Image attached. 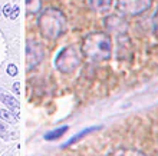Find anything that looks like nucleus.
<instances>
[{
    "instance_id": "1",
    "label": "nucleus",
    "mask_w": 158,
    "mask_h": 156,
    "mask_svg": "<svg viewBox=\"0 0 158 156\" xmlns=\"http://www.w3.org/2000/svg\"><path fill=\"white\" fill-rule=\"evenodd\" d=\"M82 52L92 60H108L112 56V40L104 32H94L85 36Z\"/></svg>"
},
{
    "instance_id": "2",
    "label": "nucleus",
    "mask_w": 158,
    "mask_h": 156,
    "mask_svg": "<svg viewBox=\"0 0 158 156\" xmlns=\"http://www.w3.org/2000/svg\"><path fill=\"white\" fill-rule=\"evenodd\" d=\"M39 26H40L43 36H46L48 39H58L65 32L66 19L60 10L55 7H49L40 14Z\"/></svg>"
},
{
    "instance_id": "3",
    "label": "nucleus",
    "mask_w": 158,
    "mask_h": 156,
    "mask_svg": "<svg viewBox=\"0 0 158 156\" xmlns=\"http://www.w3.org/2000/svg\"><path fill=\"white\" fill-rule=\"evenodd\" d=\"M154 0H115L118 13L127 17H137L148 12Z\"/></svg>"
},
{
    "instance_id": "4",
    "label": "nucleus",
    "mask_w": 158,
    "mask_h": 156,
    "mask_svg": "<svg viewBox=\"0 0 158 156\" xmlns=\"http://www.w3.org/2000/svg\"><path fill=\"white\" fill-rule=\"evenodd\" d=\"M81 62V58H79V52L73 47V46H69V47H65V49L59 53L58 59H56V65L62 72H71L79 65Z\"/></svg>"
},
{
    "instance_id": "5",
    "label": "nucleus",
    "mask_w": 158,
    "mask_h": 156,
    "mask_svg": "<svg viewBox=\"0 0 158 156\" xmlns=\"http://www.w3.org/2000/svg\"><path fill=\"white\" fill-rule=\"evenodd\" d=\"M104 23L108 32L114 33L115 36L128 33L129 30V23L125 20V16H119V14H109L108 17H105Z\"/></svg>"
},
{
    "instance_id": "6",
    "label": "nucleus",
    "mask_w": 158,
    "mask_h": 156,
    "mask_svg": "<svg viewBox=\"0 0 158 156\" xmlns=\"http://www.w3.org/2000/svg\"><path fill=\"white\" fill-rule=\"evenodd\" d=\"M132 54V42L128 33L117 36V56L119 59H128Z\"/></svg>"
},
{
    "instance_id": "7",
    "label": "nucleus",
    "mask_w": 158,
    "mask_h": 156,
    "mask_svg": "<svg viewBox=\"0 0 158 156\" xmlns=\"http://www.w3.org/2000/svg\"><path fill=\"white\" fill-rule=\"evenodd\" d=\"M86 2L88 6L98 13L108 12L111 6H112V0H86Z\"/></svg>"
},
{
    "instance_id": "8",
    "label": "nucleus",
    "mask_w": 158,
    "mask_h": 156,
    "mask_svg": "<svg viewBox=\"0 0 158 156\" xmlns=\"http://www.w3.org/2000/svg\"><path fill=\"white\" fill-rule=\"evenodd\" d=\"M112 156H147V155H144L141 150H137V149L122 148V149H118L117 152H114Z\"/></svg>"
},
{
    "instance_id": "9",
    "label": "nucleus",
    "mask_w": 158,
    "mask_h": 156,
    "mask_svg": "<svg viewBox=\"0 0 158 156\" xmlns=\"http://www.w3.org/2000/svg\"><path fill=\"white\" fill-rule=\"evenodd\" d=\"M0 99H2V102L6 103V105H7L10 109H13V110H19L20 105H19V102H17V100L13 98V96H9V94L2 93V94H0Z\"/></svg>"
},
{
    "instance_id": "10",
    "label": "nucleus",
    "mask_w": 158,
    "mask_h": 156,
    "mask_svg": "<svg viewBox=\"0 0 158 156\" xmlns=\"http://www.w3.org/2000/svg\"><path fill=\"white\" fill-rule=\"evenodd\" d=\"M68 129H69L68 126H62V127H59V129H56V130H53V132H49V133H46V135H45V139L46 140L58 139V138H60V136H62L63 133L68 130Z\"/></svg>"
},
{
    "instance_id": "11",
    "label": "nucleus",
    "mask_w": 158,
    "mask_h": 156,
    "mask_svg": "<svg viewBox=\"0 0 158 156\" xmlns=\"http://www.w3.org/2000/svg\"><path fill=\"white\" fill-rule=\"evenodd\" d=\"M40 0H26V9H27V14L36 13L40 9Z\"/></svg>"
},
{
    "instance_id": "12",
    "label": "nucleus",
    "mask_w": 158,
    "mask_h": 156,
    "mask_svg": "<svg viewBox=\"0 0 158 156\" xmlns=\"http://www.w3.org/2000/svg\"><path fill=\"white\" fill-rule=\"evenodd\" d=\"M0 119L4 120V122H9V123H16V122H17V116H13L12 113H10V110L0 109Z\"/></svg>"
},
{
    "instance_id": "13",
    "label": "nucleus",
    "mask_w": 158,
    "mask_h": 156,
    "mask_svg": "<svg viewBox=\"0 0 158 156\" xmlns=\"http://www.w3.org/2000/svg\"><path fill=\"white\" fill-rule=\"evenodd\" d=\"M94 129H95V127H91V129H85V130H83L82 133H78V135H76V136H73V138H72V139L69 140V142H68V143L65 145V146H68V145H72V143H75V142H76V140H78V139H81V138H83V136L86 135V133H89V132H92V130H94Z\"/></svg>"
},
{
    "instance_id": "14",
    "label": "nucleus",
    "mask_w": 158,
    "mask_h": 156,
    "mask_svg": "<svg viewBox=\"0 0 158 156\" xmlns=\"http://www.w3.org/2000/svg\"><path fill=\"white\" fill-rule=\"evenodd\" d=\"M152 32H154L155 37L158 39V9L155 10L154 16H152Z\"/></svg>"
},
{
    "instance_id": "15",
    "label": "nucleus",
    "mask_w": 158,
    "mask_h": 156,
    "mask_svg": "<svg viewBox=\"0 0 158 156\" xmlns=\"http://www.w3.org/2000/svg\"><path fill=\"white\" fill-rule=\"evenodd\" d=\"M7 73L10 74V76H16L17 74V67L15 65H9L7 66Z\"/></svg>"
},
{
    "instance_id": "16",
    "label": "nucleus",
    "mask_w": 158,
    "mask_h": 156,
    "mask_svg": "<svg viewBox=\"0 0 158 156\" xmlns=\"http://www.w3.org/2000/svg\"><path fill=\"white\" fill-rule=\"evenodd\" d=\"M19 16V7L17 6H15V7L12 9V13H10V16H9V19H12V20H15L16 17Z\"/></svg>"
},
{
    "instance_id": "17",
    "label": "nucleus",
    "mask_w": 158,
    "mask_h": 156,
    "mask_svg": "<svg viewBox=\"0 0 158 156\" xmlns=\"http://www.w3.org/2000/svg\"><path fill=\"white\" fill-rule=\"evenodd\" d=\"M12 6H10V4H6V6H4L3 7V13H4V16H10V13H12Z\"/></svg>"
},
{
    "instance_id": "18",
    "label": "nucleus",
    "mask_w": 158,
    "mask_h": 156,
    "mask_svg": "<svg viewBox=\"0 0 158 156\" xmlns=\"http://www.w3.org/2000/svg\"><path fill=\"white\" fill-rule=\"evenodd\" d=\"M0 132H2V133H3V136H4V132H6V126H4L2 122H0Z\"/></svg>"
},
{
    "instance_id": "19",
    "label": "nucleus",
    "mask_w": 158,
    "mask_h": 156,
    "mask_svg": "<svg viewBox=\"0 0 158 156\" xmlns=\"http://www.w3.org/2000/svg\"><path fill=\"white\" fill-rule=\"evenodd\" d=\"M19 85H20V83H15V86H13V89H15L16 93H19Z\"/></svg>"
}]
</instances>
